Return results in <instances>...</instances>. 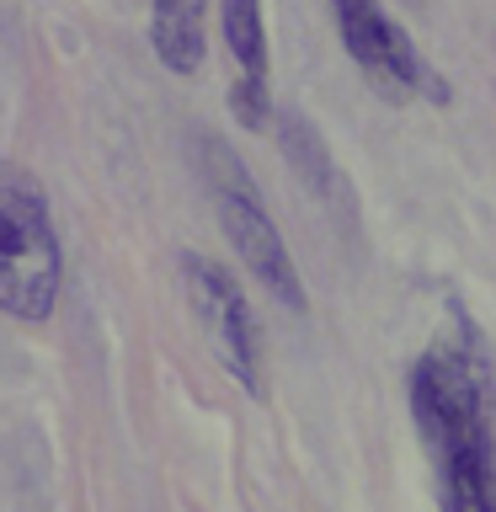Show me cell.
I'll use <instances>...</instances> for the list:
<instances>
[{
  "label": "cell",
  "instance_id": "5",
  "mask_svg": "<svg viewBox=\"0 0 496 512\" xmlns=\"http://www.w3.org/2000/svg\"><path fill=\"white\" fill-rule=\"evenodd\" d=\"M214 208H219V224H224L230 251L256 272V283H262L278 304H288V310H304V283H299L294 256H288L278 224L267 219L262 203H256V192L246 187V176H240L235 160H230V176L214 182Z\"/></svg>",
  "mask_w": 496,
  "mask_h": 512
},
{
  "label": "cell",
  "instance_id": "9",
  "mask_svg": "<svg viewBox=\"0 0 496 512\" xmlns=\"http://www.w3.org/2000/svg\"><path fill=\"white\" fill-rule=\"evenodd\" d=\"M230 112H235V123L240 128H267L272 118V91H267V80H235L230 86Z\"/></svg>",
  "mask_w": 496,
  "mask_h": 512
},
{
  "label": "cell",
  "instance_id": "2",
  "mask_svg": "<svg viewBox=\"0 0 496 512\" xmlns=\"http://www.w3.org/2000/svg\"><path fill=\"white\" fill-rule=\"evenodd\" d=\"M64 283V251L48 219L43 187L0 166V310L16 320H48Z\"/></svg>",
  "mask_w": 496,
  "mask_h": 512
},
{
  "label": "cell",
  "instance_id": "7",
  "mask_svg": "<svg viewBox=\"0 0 496 512\" xmlns=\"http://www.w3.org/2000/svg\"><path fill=\"white\" fill-rule=\"evenodd\" d=\"M224 22V48L240 64V80H267V22L262 0H219Z\"/></svg>",
  "mask_w": 496,
  "mask_h": 512
},
{
  "label": "cell",
  "instance_id": "8",
  "mask_svg": "<svg viewBox=\"0 0 496 512\" xmlns=\"http://www.w3.org/2000/svg\"><path fill=\"white\" fill-rule=\"evenodd\" d=\"M283 144H288V155H294V166L315 176L310 187L326 192V187H331V160H326V150H320L315 128L304 123V118H283Z\"/></svg>",
  "mask_w": 496,
  "mask_h": 512
},
{
  "label": "cell",
  "instance_id": "3",
  "mask_svg": "<svg viewBox=\"0 0 496 512\" xmlns=\"http://www.w3.org/2000/svg\"><path fill=\"white\" fill-rule=\"evenodd\" d=\"M182 288H187V304H192V315H198L208 347H214V358L230 368L251 395H262L267 390L262 336H256V320H251V304L240 294V283L224 267L203 262V256H182Z\"/></svg>",
  "mask_w": 496,
  "mask_h": 512
},
{
  "label": "cell",
  "instance_id": "4",
  "mask_svg": "<svg viewBox=\"0 0 496 512\" xmlns=\"http://www.w3.org/2000/svg\"><path fill=\"white\" fill-rule=\"evenodd\" d=\"M331 16H336V32H342V48L379 96L411 102L416 91L432 86L422 54L411 48V38L379 0H331Z\"/></svg>",
  "mask_w": 496,
  "mask_h": 512
},
{
  "label": "cell",
  "instance_id": "6",
  "mask_svg": "<svg viewBox=\"0 0 496 512\" xmlns=\"http://www.w3.org/2000/svg\"><path fill=\"white\" fill-rule=\"evenodd\" d=\"M150 43H155V59L166 64L171 75L203 70V54H208V0H155Z\"/></svg>",
  "mask_w": 496,
  "mask_h": 512
},
{
  "label": "cell",
  "instance_id": "1",
  "mask_svg": "<svg viewBox=\"0 0 496 512\" xmlns=\"http://www.w3.org/2000/svg\"><path fill=\"white\" fill-rule=\"evenodd\" d=\"M411 422L422 432L443 512H496V374L464 315L411 363Z\"/></svg>",
  "mask_w": 496,
  "mask_h": 512
}]
</instances>
